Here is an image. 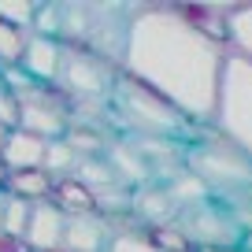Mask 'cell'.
<instances>
[{"label": "cell", "mask_w": 252, "mask_h": 252, "mask_svg": "<svg viewBox=\"0 0 252 252\" xmlns=\"http://www.w3.org/2000/svg\"><path fill=\"white\" fill-rule=\"evenodd\" d=\"M186 167L208 186L212 200L226 204L241 219V200L252 204V156L241 152L215 126H204L186 145Z\"/></svg>", "instance_id": "cell-2"}, {"label": "cell", "mask_w": 252, "mask_h": 252, "mask_svg": "<svg viewBox=\"0 0 252 252\" xmlns=\"http://www.w3.org/2000/svg\"><path fill=\"white\" fill-rule=\"evenodd\" d=\"M52 189H56V178L48 171H8L4 193L30 200V204H45V200H52Z\"/></svg>", "instance_id": "cell-13"}, {"label": "cell", "mask_w": 252, "mask_h": 252, "mask_svg": "<svg viewBox=\"0 0 252 252\" xmlns=\"http://www.w3.org/2000/svg\"><path fill=\"white\" fill-rule=\"evenodd\" d=\"M230 48L182 19L178 4H134L123 74L171 100L189 123L212 126Z\"/></svg>", "instance_id": "cell-1"}, {"label": "cell", "mask_w": 252, "mask_h": 252, "mask_svg": "<svg viewBox=\"0 0 252 252\" xmlns=\"http://www.w3.org/2000/svg\"><path fill=\"white\" fill-rule=\"evenodd\" d=\"M19 104H23L19 130H30V134L45 137V141H63L67 137L74 100L60 86H33L30 93L19 96Z\"/></svg>", "instance_id": "cell-7"}, {"label": "cell", "mask_w": 252, "mask_h": 252, "mask_svg": "<svg viewBox=\"0 0 252 252\" xmlns=\"http://www.w3.org/2000/svg\"><path fill=\"white\" fill-rule=\"evenodd\" d=\"M4 208H8V193L0 189V226H4Z\"/></svg>", "instance_id": "cell-25"}, {"label": "cell", "mask_w": 252, "mask_h": 252, "mask_svg": "<svg viewBox=\"0 0 252 252\" xmlns=\"http://www.w3.org/2000/svg\"><path fill=\"white\" fill-rule=\"evenodd\" d=\"M45 152H48L45 137L30 134V130H11L0 159L8 171H45Z\"/></svg>", "instance_id": "cell-10"}, {"label": "cell", "mask_w": 252, "mask_h": 252, "mask_svg": "<svg viewBox=\"0 0 252 252\" xmlns=\"http://www.w3.org/2000/svg\"><path fill=\"white\" fill-rule=\"evenodd\" d=\"M111 237V222L104 215H71L67 219V234H63V249L71 252H104Z\"/></svg>", "instance_id": "cell-11"}, {"label": "cell", "mask_w": 252, "mask_h": 252, "mask_svg": "<svg viewBox=\"0 0 252 252\" xmlns=\"http://www.w3.org/2000/svg\"><path fill=\"white\" fill-rule=\"evenodd\" d=\"M19 119H23V104L11 89H0V126L4 130H19Z\"/></svg>", "instance_id": "cell-22"}, {"label": "cell", "mask_w": 252, "mask_h": 252, "mask_svg": "<svg viewBox=\"0 0 252 252\" xmlns=\"http://www.w3.org/2000/svg\"><path fill=\"white\" fill-rule=\"evenodd\" d=\"M26 45H30V30L0 23V60H4V67H19L26 56Z\"/></svg>", "instance_id": "cell-17"}, {"label": "cell", "mask_w": 252, "mask_h": 252, "mask_svg": "<svg viewBox=\"0 0 252 252\" xmlns=\"http://www.w3.org/2000/svg\"><path fill=\"white\" fill-rule=\"evenodd\" d=\"M8 134H11V130H4V126H0V152H4V145H8Z\"/></svg>", "instance_id": "cell-27"}, {"label": "cell", "mask_w": 252, "mask_h": 252, "mask_svg": "<svg viewBox=\"0 0 252 252\" xmlns=\"http://www.w3.org/2000/svg\"><path fill=\"white\" fill-rule=\"evenodd\" d=\"M0 252H33V249L26 245V237H11L0 230Z\"/></svg>", "instance_id": "cell-24"}, {"label": "cell", "mask_w": 252, "mask_h": 252, "mask_svg": "<svg viewBox=\"0 0 252 252\" xmlns=\"http://www.w3.org/2000/svg\"><path fill=\"white\" fill-rule=\"evenodd\" d=\"M215 130L252 156V60L230 52L222 71L219 108H215Z\"/></svg>", "instance_id": "cell-4"}, {"label": "cell", "mask_w": 252, "mask_h": 252, "mask_svg": "<svg viewBox=\"0 0 252 252\" xmlns=\"http://www.w3.org/2000/svg\"><path fill=\"white\" fill-rule=\"evenodd\" d=\"M4 86H8L15 96H23V93H30V89L37 86V82H33L30 74L23 71V67H4Z\"/></svg>", "instance_id": "cell-23"}, {"label": "cell", "mask_w": 252, "mask_h": 252, "mask_svg": "<svg viewBox=\"0 0 252 252\" xmlns=\"http://www.w3.org/2000/svg\"><path fill=\"white\" fill-rule=\"evenodd\" d=\"M119 63L104 60L100 52L82 45H63V67L56 86L71 100H111V89L119 82Z\"/></svg>", "instance_id": "cell-5"}, {"label": "cell", "mask_w": 252, "mask_h": 252, "mask_svg": "<svg viewBox=\"0 0 252 252\" xmlns=\"http://www.w3.org/2000/svg\"><path fill=\"white\" fill-rule=\"evenodd\" d=\"M178 222L186 230V237L193 241V249H241L245 234H249V226L237 219V212H230L219 200H208L193 212H182Z\"/></svg>", "instance_id": "cell-6"}, {"label": "cell", "mask_w": 252, "mask_h": 252, "mask_svg": "<svg viewBox=\"0 0 252 252\" xmlns=\"http://www.w3.org/2000/svg\"><path fill=\"white\" fill-rule=\"evenodd\" d=\"M30 215H33V204L30 200H19L8 193V208H4V234L11 237H26V226H30Z\"/></svg>", "instance_id": "cell-20"}, {"label": "cell", "mask_w": 252, "mask_h": 252, "mask_svg": "<svg viewBox=\"0 0 252 252\" xmlns=\"http://www.w3.org/2000/svg\"><path fill=\"white\" fill-rule=\"evenodd\" d=\"M63 141L74 149V156L78 159H93V156H108L111 141L96 130L93 123H71V130H67V137Z\"/></svg>", "instance_id": "cell-15"}, {"label": "cell", "mask_w": 252, "mask_h": 252, "mask_svg": "<svg viewBox=\"0 0 252 252\" xmlns=\"http://www.w3.org/2000/svg\"><path fill=\"white\" fill-rule=\"evenodd\" d=\"M63 234H67V215L45 200V204H33L30 226H26V245L33 252H48V249H63Z\"/></svg>", "instance_id": "cell-9"}, {"label": "cell", "mask_w": 252, "mask_h": 252, "mask_svg": "<svg viewBox=\"0 0 252 252\" xmlns=\"http://www.w3.org/2000/svg\"><path fill=\"white\" fill-rule=\"evenodd\" d=\"M149 237L152 245H156L159 252H193V241L186 237V230H182V222H163V226H149Z\"/></svg>", "instance_id": "cell-18"}, {"label": "cell", "mask_w": 252, "mask_h": 252, "mask_svg": "<svg viewBox=\"0 0 252 252\" xmlns=\"http://www.w3.org/2000/svg\"><path fill=\"white\" fill-rule=\"evenodd\" d=\"M197 252H241V249H197Z\"/></svg>", "instance_id": "cell-28"}, {"label": "cell", "mask_w": 252, "mask_h": 252, "mask_svg": "<svg viewBox=\"0 0 252 252\" xmlns=\"http://www.w3.org/2000/svg\"><path fill=\"white\" fill-rule=\"evenodd\" d=\"M45 171L52 178H67V174L78 171V156L67 141H48V152H45Z\"/></svg>", "instance_id": "cell-19"}, {"label": "cell", "mask_w": 252, "mask_h": 252, "mask_svg": "<svg viewBox=\"0 0 252 252\" xmlns=\"http://www.w3.org/2000/svg\"><path fill=\"white\" fill-rule=\"evenodd\" d=\"M8 186V167H4V159H0V189Z\"/></svg>", "instance_id": "cell-26"}, {"label": "cell", "mask_w": 252, "mask_h": 252, "mask_svg": "<svg viewBox=\"0 0 252 252\" xmlns=\"http://www.w3.org/2000/svg\"><path fill=\"white\" fill-rule=\"evenodd\" d=\"M108 104H111V119H119V123L130 130V137H159V141L189 145L204 130V126L189 123L156 89H149L145 82L130 78V74H123V71H119V82H115V89H111Z\"/></svg>", "instance_id": "cell-3"}, {"label": "cell", "mask_w": 252, "mask_h": 252, "mask_svg": "<svg viewBox=\"0 0 252 252\" xmlns=\"http://www.w3.org/2000/svg\"><path fill=\"white\" fill-rule=\"evenodd\" d=\"M37 8H41V4H8V0H0V23H11V26H19V30L33 33Z\"/></svg>", "instance_id": "cell-21"}, {"label": "cell", "mask_w": 252, "mask_h": 252, "mask_svg": "<svg viewBox=\"0 0 252 252\" xmlns=\"http://www.w3.org/2000/svg\"><path fill=\"white\" fill-rule=\"evenodd\" d=\"M19 67H23L37 86H56V82H60V67H63V41L30 33V45H26V56H23Z\"/></svg>", "instance_id": "cell-8"}, {"label": "cell", "mask_w": 252, "mask_h": 252, "mask_svg": "<svg viewBox=\"0 0 252 252\" xmlns=\"http://www.w3.org/2000/svg\"><path fill=\"white\" fill-rule=\"evenodd\" d=\"M0 71H4V60H0Z\"/></svg>", "instance_id": "cell-29"}, {"label": "cell", "mask_w": 252, "mask_h": 252, "mask_svg": "<svg viewBox=\"0 0 252 252\" xmlns=\"http://www.w3.org/2000/svg\"><path fill=\"white\" fill-rule=\"evenodd\" d=\"M104 252H159V249L152 245L149 230L134 219L130 226L111 222V237H108V245H104Z\"/></svg>", "instance_id": "cell-16"}, {"label": "cell", "mask_w": 252, "mask_h": 252, "mask_svg": "<svg viewBox=\"0 0 252 252\" xmlns=\"http://www.w3.org/2000/svg\"><path fill=\"white\" fill-rule=\"evenodd\" d=\"M52 204L60 208L67 219L71 215H100V204H96V193L86 186V182H78L74 174H67V178H56V189H52Z\"/></svg>", "instance_id": "cell-12"}, {"label": "cell", "mask_w": 252, "mask_h": 252, "mask_svg": "<svg viewBox=\"0 0 252 252\" xmlns=\"http://www.w3.org/2000/svg\"><path fill=\"white\" fill-rule=\"evenodd\" d=\"M226 48L252 60V4H230L226 19Z\"/></svg>", "instance_id": "cell-14"}]
</instances>
